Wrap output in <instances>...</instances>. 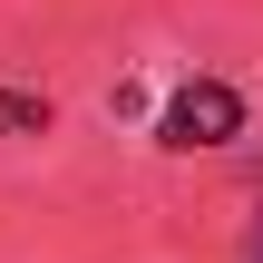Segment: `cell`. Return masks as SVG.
Returning <instances> with one entry per match:
<instances>
[{
  "label": "cell",
  "instance_id": "1",
  "mask_svg": "<svg viewBox=\"0 0 263 263\" xmlns=\"http://www.w3.org/2000/svg\"><path fill=\"white\" fill-rule=\"evenodd\" d=\"M234 137H244V88H234V78H185V88H166L156 146L195 156V146H234Z\"/></svg>",
  "mask_w": 263,
  "mask_h": 263
},
{
  "label": "cell",
  "instance_id": "3",
  "mask_svg": "<svg viewBox=\"0 0 263 263\" xmlns=\"http://www.w3.org/2000/svg\"><path fill=\"white\" fill-rule=\"evenodd\" d=\"M254 263H263V234H254Z\"/></svg>",
  "mask_w": 263,
  "mask_h": 263
},
{
  "label": "cell",
  "instance_id": "2",
  "mask_svg": "<svg viewBox=\"0 0 263 263\" xmlns=\"http://www.w3.org/2000/svg\"><path fill=\"white\" fill-rule=\"evenodd\" d=\"M0 137H49V98L39 88H0Z\"/></svg>",
  "mask_w": 263,
  "mask_h": 263
}]
</instances>
